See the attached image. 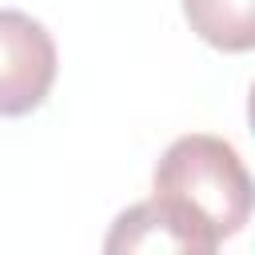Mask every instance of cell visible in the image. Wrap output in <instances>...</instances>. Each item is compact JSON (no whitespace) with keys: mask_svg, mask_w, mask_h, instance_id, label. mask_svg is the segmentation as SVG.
I'll list each match as a JSON object with an SVG mask.
<instances>
[{"mask_svg":"<svg viewBox=\"0 0 255 255\" xmlns=\"http://www.w3.org/2000/svg\"><path fill=\"white\" fill-rule=\"evenodd\" d=\"M151 203L171 219L191 255H211L251 219V175L227 139L191 131L159 155Z\"/></svg>","mask_w":255,"mask_h":255,"instance_id":"cell-1","label":"cell"},{"mask_svg":"<svg viewBox=\"0 0 255 255\" xmlns=\"http://www.w3.org/2000/svg\"><path fill=\"white\" fill-rule=\"evenodd\" d=\"M56 40L28 12L0 8V116L36 112L56 84Z\"/></svg>","mask_w":255,"mask_h":255,"instance_id":"cell-2","label":"cell"},{"mask_svg":"<svg viewBox=\"0 0 255 255\" xmlns=\"http://www.w3.org/2000/svg\"><path fill=\"white\" fill-rule=\"evenodd\" d=\"M183 16L219 52H251L255 44V0H183Z\"/></svg>","mask_w":255,"mask_h":255,"instance_id":"cell-3","label":"cell"},{"mask_svg":"<svg viewBox=\"0 0 255 255\" xmlns=\"http://www.w3.org/2000/svg\"><path fill=\"white\" fill-rule=\"evenodd\" d=\"M104 251H187V247H183L179 231L171 227V219L151 199H143L116 215V223L104 239Z\"/></svg>","mask_w":255,"mask_h":255,"instance_id":"cell-4","label":"cell"}]
</instances>
